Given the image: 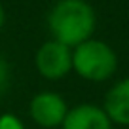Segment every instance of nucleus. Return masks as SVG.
<instances>
[{
  "label": "nucleus",
  "instance_id": "obj_1",
  "mask_svg": "<svg viewBox=\"0 0 129 129\" xmlns=\"http://www.w3.org/2000/svg\"><path fill=\"white\" fill-rule=\"evenodd\" d=\"M95 23V12L85 0H59L48 15L53 40L70 49L91 38Z\"/></svg>",
  "mask_w": 129,
  "mask_h": 129
},
{
  "label": "nucleus",
  "instance_id": "obj_2",
  "mask_svg": "<svg viewBox=\"0 0 129 129\" xmlns=\"http://www.w3.org/2000/svg\"><path fill=\"white\" fill-rule=\"evenodd\" d=\"M118 69V55L106 42L89 38L72 49V70L87 82H105Z\"/></svg>",
  "mask_w": 129,
  "mask_h": 129
},
{
  "label": "nucleus",
  "instance_id": "obj_3",
  "mask_svg": "<svg viewBox=\"0 0 129 129\" xmlns=\"http://www.w3.org/2000/svg\"><path fill=\"white\" fill-rule=\"evenodd\" d=\"M34 64L42 78L51 82L63 80L72 70V49L55 40H48L38 48Z\"/></svg>",
  "mask_w": 129,
  "mask_h": 129
},
{
  "label": "nucleus",
  "instance_id": "obj_4",
  "mask_svg": "<svg viewBox=\"0 0 129 129\" xmlns=\"http://www.w3.org/2000/svg\"><path fill=\"white\" fill-rule=\"evenodd\" d=\"M67 112H69L67 101L63 99V95L55 91H40L28 103V114L32 121L44 129L61 127Z\"/></svg>",
  "mask_w": 129,
  "mask_h": 129
},
{
  "label": "nucleus",
  "instance_id": "obj_5",
  "mask_svg": "<svg viewBox=\"0 0 129 129\" xmlns=\"http://www.w3.org/2000/svg\"><path fill=\"white\" fill-rule=\"evenodd\" d=\"M61 129H112V121L103 106L82 103L74 108H69Z\"/></svg>",
  "mask_w": 129,
  "mask_h": 129
},
{
  "label": "nucleus",
  "instance_id": "obj_6",
  "mask_svg": "<svg viewBox=\"0 0 129 129\" xmlns=\"http://www.w3.org/2000/svg\"><path fill=\"white\" fill-rule=\"evenodd\" d=\"M103 108L112 123L129 127V76L116 82L106 91Z\"/></svg>",
  "mask_w": 129,
  "mask_h": 129
},
{
  "label": "nucleus",
  "instance_id": "obj_7",
  "mask_svg": "<svg viewBox=\"0 0 129 129\" xmlns=\"http://www.w3.org/2000/svg\"><path fill=\"white\" fill-rule=\"evenodd\" d=\"M0 129H25V123L15 114H0Z\"/></svg>",
  "mask_w": 129,
  "mask_h": 129
},
{
  "label": "nucleus",
  "instance_id": "obj_8",
  "mask_svg": "<svg viewBox=\"0 0 129 129\" xmlns=\"http://www.w3.org/2000/svg\"><path fill=\"white\" fill-rule=\"evenodd\" d=\"M8 80H10V67L6 63V59L0 55V95L4 93L6 85H8Z\"/></svg>",
  "mask_w": 129,
  "mask_h": 129
},
{
  "label": "nucleus",
  "instance_id": "obj_9",
  "mask_svg": "<svg viewBox=\"0 0 129 129\" xmlns=\"http://www.w3.org/2000/svg\"><path fill=\"white\" fill-rule=\"evenodd\" d=\"M6 23V13H4V8H2V4H0V28L4 27Z\"/></svg>",
  "mask_w": 129,
  "mask_h": 129
}]
</instances>
